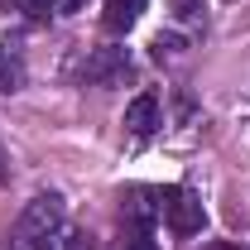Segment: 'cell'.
I'll return each instance as SVG.
<instances>
[{
  "instance_id": "1",
  "label": "cell",
  "mask_w": 250,
  "mask_h": 250,
  "mask_svg": "<svg viewBox=\"0 0 250 250\" xmlns=\"http://www.w3.org/2000/svg\"><path fill=\"white\" fill-rule=\"evenodd\" d=\"M20 246L24 250H67V207H62L58 192H39L29 207L20 212V226H15Z\"/></svg>"
},
{
  "instance_id": "7",
  "label": "cell",
  "mask_w": 250,
  "mask_h": 250,
  "mask_svg": "<svg viewBox=\"0 0 250 250\" xmlns=\"http://www.w3.org/2000/svg\"><path fill=\"white\" fill-rule=\"evenodd\" d=\"M145 5H149V0H106V29L111 34L135 29V20L145 15Z\"/></svg>"
},
{
  "instance_id": "3",
  "label": "cell",
  "mask_w": 250,
  "mask_h": 250,
  "mask_svg": "<svg viewBox=\"0 0 250 250\" xmlns=\"http://www.w3.org/2000/svg\"><path fill=\"white\" fill-rule=\"evenodd\" d=\"M121 212L135 231H149L154 221H164V188H130L121 197Z\"/></svg>"
},
{
  "instance_id": "10",
  "label": "cell",
  "mask_w": 250,
  "mask_h": 250,
  "mask_svg": "<svg viewBox=\"0 0 250 250\" xmlns=\"http://www.w3.org/2000/svg\"><path fill=\"white\" fill-rule=\"evenodd\" d=\"M10 10H20L24 20H48L58 10V0H10Z\"/></svg>"
},
{
  "instance_id": "8",
  "label": "cell",
  "mask_w": 250,
  "mask_h": 250,
  "mask_svg": "<svg viewBox=\"0 0 250 250\" xmlns=\"http://www.w3.org/2000/svg\"><path fill=\"white\" fill-rule=\"evenodd\" d=\"M168 10H173V24H178L183 34L207 24V0H168Z\"/></svg>"
},
{
  "instance_id": "11",
  "label": "cell",
  "mask_w": 250,
  "mask_h": 250,
  "mask_svg": "<svg viewBox=\"0 0 250 250\" xmlns=\"http://www.w3.org/2000/svg\"><path fill=\"white\" fill-rule=\"evenodd\" d=\"M125 250H159V246H154V241H149V236H145V231H140V236H135V241H130V246H125Z\"/></svg>"
},
{
  "instance_id": "13",
  "label": "cell",
  "mask_w": 250,
  "mask_h": 250,
  "mask_svg": "<svg viewBox=\"0 0 250 250\" xmlns=\"http://www.w3.org/2000/svg\"><path fill=\"white\" fill-rule=\"evenodd\" d=\"M62 5H67V10H82V5H87V0H62Z\"/></svg>"
},
{
  "instance_id": "5",
  "label": "cell",
  "mask_w": 250,
  "mask_h": 250,
  "mask_svg": "<svg viewBox=\"0 0 250 250\" xmlns=\"http://www.w3.org/2000/svg\"><path fill=\"white\" fill-rule=\"evenodd\" d=\"M125 130L135 135V140H149L159 130V96L154 92H140L130 106H125Z\"/></svg>"
},
{
  "instance_id": "14",
  "label": "cell",
  "mask_w": 250,
  "mask_h": 250,
  "mask_svg": "<svg viewBox=\"0 0 250 250\" xmlns=\"http://www.w3.org/2000/svg\"><path fill=\"white\" fill-rule=\"evenodd\" d=\"M0 178H5V149H0Z\"/></svg>"
},
{
  "instance_id": "6",
  "label": "cell",
  "mask_w": 250,
  "mask_h": 250,
  "mask_svg": "<svg viewBox=\"0 0 250 250\" xmlns=\"http://www.w3.org/2000/svg\"><path fill=\"white\" fill-rule=\"evenodd\" d=\"M24 87V48L20 39H0V92H20Z\"/></svg>"
},
{
  "instance_id": "2",
  "label": "cell",
  "mask_w": 250,
  "mask_h": 250,
  "mask_svg": "<svg viewBox=\"0 0 250 250\" xmlns=\"http://www.w3.org/2000/svg\"><path fill=\"white\" fill-rule=\"evenodd\" d=\"M164 221L173 236H197L207 226V212H202L192 188H164Z\"/></svg>"
},
{
  "instance_id": "4",
  "label": "cell",
  "mask_w": 250,
  "mask_h": 250,
  "mask_svg": "<svg viewBox=\"0 0 250 250\" xmlns=\"http://www.w3.org/2000/svg\"><path fill=\"white\" fill-rule=\"evenodd\" d=\"M87 82H116V77H130V53L106 43V48H92V58L82 62Z\"/></svg>"
},
{
  "instance_id": "9",
  "label": "cell",
  "mask_w": 250,
  "mask_h": 250,
  "mask_svg": "<svg viewBox=\"0 0 250 250\" xmlns=\"http://www.w3.org/2000/svg\"><path fill=\"white\" fill-rule=\"evenodd\" d=\"M149 48H154L159 62H178V58L188 53V34H178V24H173V29H159Z\"/></svg>"
},
{
  "instance_id": "12",
  "label": "cell",
  "mask_w": 250,
  "mask_h": 250,
  "mask_svg": "<svg viewBox=\"0 0 250 250\" xmlns=\"http://www.w3.org/2000/svg\"><path fill=\"white\" fill-rule=\"evenodd\" d=\"M202 250H241L236 241H212V246H202Z\"/></svg>"
}]
</instances>
